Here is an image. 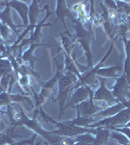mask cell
I'll return each mask as SVG.
<instances>
[{
	"mask_svg": "<svg viewBox=\"0 0 130 145\" xmlns=\"http://www.w3.org/2000/svg\"><path fill=\"white\" fill-rule=\"evenodd\" d=\"M129 89H130V85H129Z\"/></svg>",
	"mask_w": 130,
	"mask_h": 145,
	"instance_id": "obj_36",
	"label": "cell"
},
{
	"mask_svg": "<svg viewBox=\"0 0 130 145\" xmlns=\"http://www.w3.org/2000/svg\"><path fill=\"white\" fill-rule=\"evenodd\" d=\"M130 121V109L125 107L121 111L117 114L110 117H106L98 122L89 125V129H95V128H106L111 130L114 127H119V126H124L126 123Z\"/></svg>",
	"mask_w": 130,
	"mask_h": 145,
	"instance_id": "obj_1",
	"label": "cell"
},
{
	"mask_svg": "<svg viewBox=\"0 0 130 145\" xmlns=\"http://www.w3.org/2000/svg\"><path fill=\"white\" fill-rule=\"evenodd\" d=\"M74 145H92V144H87V143H84V142H76Z\"/></svg>",
	"mask_w": 130,
	"mask_h": 145,
	"instance_id": "obj_30",
	"label": "cell"
},
{
	"mask_svg": "<svg viewBox=\"0 0 130 145\" xmlns=\"http://www.w3.org/2000/svg\"><path fill=\"white\" fill-rule=\"evenodd\" d=\"M1 25H2V24H1V23H0V28H1Z\"/></svg>",
	"mask_w": 130,
	"mask_h": 145,
	"instance_id": "obj_32",
	"label": "cell"
},
{
	"mask_svg": "<svg viewBox=\"0 0 130 145\" xmlns=\"http://www.w3.org/2000/svg\"><path fill=\"white\" fill-rule=\"evenodd\" d=\"M55 14H56L57 20H61V22L63 23V25H64L65 28H66V24H65V18L66 17L69 18L73 22H74L75 20H76V18L73 17L72 14H71L69 9H68L67 5H66V2L63 1V0H59V1H57V3H56Z\"/></svg>",
	"mask_w": 130,
	"mask_h": 145,
	"instance_id": "obj_8",
	"label": "cell"
},
{
	"mask_svg": "<svg viewBox=\"0 0 130 145\" xmlns=\"http://www.w3.org/2000/svg\"><path fill=\"white\" fill-rule=\"evenodd\" d=\"M91 92V88L89 86L82 85L78 87L77 89H75L74 94L71 96V98L68 101V103L65 105L64 111L68 107H75V106L79 105L80 103L84 102V101L87 100L89 98V94Z\"/></svg>",
	"mask_w": 130,
	"mask_h": 145,
	"instance_id": "obj_7",
	"label": "cell"
},
{
	"mask_svg": "<svg viewBox=\"0 0 130 145\" xmlns=\"http://www.w3.org/2000/svg\"><path fill=\"white\" fill-rule=\"evenodd\" d=\"M125 106L123 104H121V103H115V105H113V106H110L108 107H106V108H104L103 110L99 111L97 113L98 116H103V117H110V116H113V115H115V114H117L119 112H120L122 110V109H124Z\"/></svg>",
	"mask_w": 130,
	"mask_h": 145,
	"instance_id": "obj_13",
	"label": "cell"
},
{
	"mask_svg": "<svg viewBox=\"0 0 130 145\" xmlns=\"http://www.w3.org/2000/svg\"><path fill=\"white\" fill-rule=\"evenodd\" d=\"M124 43L125 48V60L123 66V74L127 79V82L130 84V39L127 40L126 38L122 39Z\"/></svg>",
	"mask_w": 130,
	"mask_h": 145,
	"instance_id": "obj_12",
	"label": "cell"
},
{
	"mask_svg": "<svg viewBox=\"0 0 130 145\" xmlns=\"http://www.w3.org/2000/svg\"><path fill=\"white\" fill-rule=\"evenodd\" d=\"M94 140H95V137L92 135L90 133H86V134L80 135L75 138V142H84V143L87 144H93Z\"/></svg>",
	"mask_w": 130,
	"mask_h": 145,
	"instance_id": "obj_22",
	"label": "cell"
},
{
	"mask_svg": "<svg viewBox=\"0 0 130 145\" xmlns=\"http://www.w3.org/2000/svg\"><path fill=\"white\" fill-rule=\"evenodd\" d=\"M117 6V13L120 15L130 16V1H115Z\"/></svg>",
	"mask_w": 130,
	"mask_h": 145,
	"instance_id": "obj_20",
	"label": "cell"
},
{
	"mask_svg": "<svg viewBox=\"0 0 130 145\" xmlns=\"http://www.w3.org/2000/svg\"><path fill=\"white\" fill-rule=\"evenodd\" d=\"M0 43H1V39H0Z\"/></svg>",
	"mask_w": 130,
	"mask_h": 145,
	"instance_id": "obj_34",
	"label": "cell"
},
{
	"mask_svg": "<svg viewBox=\"0 0 130 145\" xmlns=\"http://www.w3.org/2000/svg\"><path fill=\"white\" fill-rule=\"evenodd\" d=\"M111 131L106 128H96L95 140L92 145H104L110 138Z\"/></svg>",
	"mask_w": 130,
	"mask_h": 145,
	"instance_id": "obj_14",
	"label": "cell"
},
{
	"mask_svg": "<svg viewBox=\"0 0 130 145\" xmlns=\"http://www.w3.org/2000/svg\"><path fill=\"white\" fill-rule=\"evenodd\" d=\"M12 70V64L9 60L0 58V76L10 74Z\"/></svg>",
	"mask_w": 130,
	"mask_h": 145,
	"instance_id": "obj_21",
	"label": "cell"
},
{
	"mask_svg": "<svg viewBox=\"0 0 130 145\" xmlns=\"http://www.w3.org/2000/svg\"><path fill=\"white\" fill-rule=\"evenodd\" d=\"M10 32H11V29H9V27L7 26V25H5V24L1 25V28H0V34H1V36L3 37L4 39H8Z\"/></svg>",
	"mask_w": 130,
	"mask_h": 145,
	"instance_id": "obj_26",
	"label": "cell"
},
{
	"mask_svg": "<svg viewBox=\"0 0 130 145\" xmlns=\"http://www.w3.org/2000/svg\"><path fill=\"white\" fill-rule=\"evenodd\" d=\"M39 13H40V9L38 5V1H33L29 7V11H28V20H29V23H30L29 26H31L32 28L36 27Z\"/></svg>",
	"mask_w": 130,
	"mask_h": 145,
	"instance_id": "obj_15",
	"label": "cell"
},
{
	"mask_svg": "<svg viewBox=\"0 0 130 145\" xmlns=\"http://www.w3.org/2000/svg\"><path fill=\"white\" fill-rule=\"evenodd\" d=\"M94 118L90 116V117H82V116H78L76 119L71 121H67L64 122L65 124L71 126H78V127H84V128H88V126L90 125L92 122H94Z\"/></svg>",
	"mask_w": 130,
	"mask_h": 145,
	"instance_id": "obj_16",
	"label": "cell"
},
{
	"mask_svg": "<svg viewBox=\"0 0 130 145\" xmlns=\"http://www.w3.org/2000/svg\"><path fill=\"white\" fill-rule=\"evenodd\" d=\"M44 46V45H41V44H39V43H37V44H31V46L29 48V50L25 51V53L22 56V59L24 60V61L30 62L31 66H32L33 64H34V62L36 61V60H38V58L34 57V55H33V51H34L35 48H36L37 46Z\"/></svg>",
	"mask_w": 130,
	"mask_h": 145,
	"instance_id": "obj_18",
	"label": "cell"
},
{
	"mask_svg": "<svg viewBox=\"0 0 130 145\" xmlns=\"http://www.w3.org/2000/svg\"><path fill=\"white\" fill-rule=\"evenodd\" d=\"M110 138L115 140V141H117V143L121 145H126L129 143V139L123 134L117 132V131H112L110 133Z\"/></svg>",
	"mask_w": 130,
	"mask_h": 145,
	"instance_id": "obj_19",
	"label": "cell"
},
{
	"mask_svg": "<svg viewBox=\"0 0 130 145\" xmlns=\"http://www.w3.org/2000/svg\"><path fill=\"white\" fill-rule=\"evenodd\" d=\"M129 85L130 84L127 82V79L123 74H122L119 78H115V85L113 86L112 94L117 102L124 105L125 103L130 99Z\"/></svg>",
	"mask_w": 130,
	"mask_h": 145,
	"instance_id": "obj_3",
	"label": "cell"
},
{
	"mask_svg": "<svg viewBox=\"0 0 130 145\" xmlns=\"http://www.w3.org/2000/svg\"><path fill=\"white\" fill-rule=\"evenodd\" d=\"M0 53H1V50H0Z\"/></svg>",
	"mask_w": 130,
	"mask_h": 145,
	"instance_id": "obj_35",
	"label": "cell"
},
{
	"mask_svg": "<svg viewBox=\"0 0 130 145\" xmlns=\"http://www.w3.org/2000/svg\"><path fill=\"white\" fill-rule=\"evenodd\" d=\"M126 145H130V143H128V144H126Z\"/></svg>",
	"mask_w": 130,
	"mask_h": 145,
	"instance_id": "obj_33",
	"label": "cell"
},
{
	"mask_svg": "<svg viewBox=\"0 0 130 145\" xmlns=\"http://www.w3.org/2000/svg\"><path fill=\"white\" fill-rule=\"evenodd\" d=\"M57 127H59V130L54 131L53 134L59 135V137H78L80 135L86 134V133H90V134H95V129H89L84 127H78V126H71L65 123H57Z\"/></svg>",
	"mask_w": 130,
	"mask_h": 145,
	"instance_id": "obj_4",
	"label": "cell"
},
{
	"mask_svg": "<svg viewBox=\"0 0 130 145\" xmlns=\"http://www.w3.org/2000/svg\"><path fill=\"white\" fill-rule=\"evenodd\" d=\"M97 79L99 82H100V86L93 93V101H104V102H106V104L111 105V106L114 103H119L115 100L114 96H113L112 91H110L106 87V78L98 76Z\"/></svg>",
	"mask_w": 130,
	"mask_h": 145,
	"instance_id": "obj_6",
	"label": "cell"
},
{
	"mask_svg": "<svg viewBox=\"0 0 130 145\" xmlns=\"http://www.w3.org/2000/svg\"><path fill=\"white\" fill-rule=\"evenodd\" d=\"M73 90H74V85L71 86V87L66 88V89L58 91L57 98H56V100L54 102H57L58 105H59V118L62 117L63 112H64V107L66 105V101L68 99V96H69L70 92Z\"/></svg>",
	"mask_w": 130,
	"mask_h": 145,
	"instance_id": "obj_11",
	"label": "cell"
},
{
	"mask_svg": "<svg viewBox=\"0 0 130 145\" xmlns=\"http://www.w3.org/2000/svg\"><path fill=\"white\" fill-rule=\"evenodd\" d=\"M0 20L3 22V24L7 25L8 27H11L12 30H14L15 32H16V26L13 24V22H12L11 14H10V6H9L8 2H7L6 9L0 13ZM16 33H18V32H16Z\"/></svg>",
	"mask_w": 130,
	"mask_h": 145,
	"instance_id": "obj_17",
	"label": "cell"
},
{
	"mask_svg": "<svg viewBox=\"0 0 130 145\" xmlns=\"http://www.w3.org/2000/svg\"><path fill=\"white\" fill-rule=\"evenodd\" d=\"M121 70V66L119 65H115V66L111 67H102L98 70L96 72V76H101L103 78H117L119 76H117V72Z\"/></svg>",
	"mask_w": 130,
	"mask_h": 145,
	"instance_id": "obj_10",
	"label": "cell"
},
{
	"mask_svg": "<svg viewBox=\"0 0 130 145\" xmlns=\"http://www.w3.org/2000/svg\"><path fill=\"white\" fill-rule=\"evenodd\" d=\"M20 83L24 87L25 90H28V84H29V80H28L27 76H22V78L20 79Z\"/></svg>",
	"mask_w": 130,
	"mask_h": 145,
	"instance_id": "obj_28",
	"label": "cell"
},
{
	"mask_svg": "<svg viewBox=\"0 0 130 145\" xmlns=\"http://www.w3.org/2000/svg\"><path fill=\"white\" fill-rule=\"evenodd\" d=\"M126 23H127V25H128L129 31H130V16H126Z\"/></svg>",
	"mask_w": 130,
	"mask_h": 145,
	"instance_id": "obj_29",
	"label": "cell"
},
{
	"mask_svg": "<svg viewBox=\"0 0 130 145\" xmlns=\"http://www.w3.org/2000/svg\"><path fill=\"white\" fill-rule=\"evenodd\" d=\"M104 5L106 6V8L108 10H113V11H117V6L115 1H111V0H105L103 2Z\"/></svg>",
	"mask_w": 130,
	"mask_h": 145,
	"instance_id": "obj_25",
	"label": "cell"
},
{
	"mask_svg": "<svg viewBox=\"0 0 130 145\" xmlns=\"http://www.w3.org/2000/svg\"><path fill=\"white\" fill-rule=\"evenodd\" d=\"M111 130L117 131V132H119V133H121V134H123L125 137H126L127 138L129 139V141H130V128L124 127V126H119V127H114V128H112Z\"/></svg>",
	"mask_w": 130,
	"mask_h": 145,
	"instance_id": "obj_23",
	"label": "cell"
},
{
	"mask_svg": "<svg viewBox=\"0 0 130 145\" xmlns=\"http://www.w3.org/2000/svg\"><path fill=\"white\" fill-rule=\"evenodd\" d=\"M10 78H11V74H8L6 76H4L1 79V90L3 92H5L7 87L9 85V82H10Z\"/></svg>",
	"mask_w": 130,
	"mask_h": 145,
	"instance_id": "obj_24",
	"label": "cell"
},
{
	"mask_svg": "<svg viewBox=\"0 0 130 145\" xmlns=\"http://www.w3.org/2000/svg\"><path fill=\"white\" fill-rule=\"evenodd\" d=\"M74 144H75V139L71 138V137H67V138L62 139L61 141L54 145H74Z\"/></svg>",
	"mask_w": 130,
	"mask_h": 145,
	"instance_id": "obj_27",
	"label": "cell"
},
{
	"mask_svg": "<svg viewBox=\"0 0 130 145\" xmlns=\"http://www.w3.org/2000/svg\"><path fill=\"white\" fill-rule=\"evenodd\" d=\"M93 91L91 90L90 94H89V100H86L84 102L80 103L77 105V110H78V116H82V117H90L93 114L98 113L99 111L103 110L105 106H98L94 105L93 101Z\"/></svg>",
	"mask_w": 130,
	"mask_h": 145,
	"instance_id": "obj_5",
	"label": "cell"
},
{
	"mask_svg": "<svg viewBox=\"0 0 130 145\" xmlns=\"http://www.w3.org/2000/svg\"><path fill=\"white\" fill-rule=\"evenodd\" d=\"M113 50H114V43L111 44L108 51L106 52V54L104 55V57L102 58V59L100 60V62H98L95 67H92L88 72H86L84 76H81V78L78 79L76 84H74V90L77 89V88L80 87V86H82V85L89 86V87H91V86L94 85V83L98 80V79L96 78V72H97V71L100 69V68H102V65L106 62V60L108 59L109 56L111 55Z\"/></svg>",
	"mask_w": 130,
	"mask_h": 145,
	"instance_id": "obj_2",
	"label": "cell"
},
{
	"mask_svg": "<svg viewBox=\"0 0 130 145\" xmlns=\"http://www.w3.org/2000/svg\"><path fill=\"white\" fill-rule=\"evenodd\" d=\"M8 4L10 7H13L14 9H16V10L18 12L20 16L22 18L23 24L27 28L28 22H29V20H28V11H29V8H28V6L25 5L22 1H11V2H9Z\"/></svg>",
	"mask_w": 130,
	"mask_h": 145,
	"instance_id": "obj_9",
	"label": "cell"
},
{
	"mask_svg": "<svg viewBox=\"0 0 130 145\" xmlns=\"http://www.w3.org/2000/svg\"><path fill=\"white\" fill-rule=\"evenodd\" d=\"M2 105H4V103H2V102H0V106H2Z\"/></svg>",
	"mask_w": 130,
	"mask_h": 145,
	"instance_id": "obj_31",
	"label": "cell"
}]
</instances>
